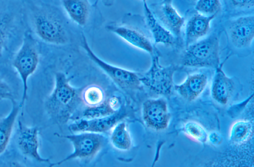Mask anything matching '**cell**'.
Returning a JSON list of instances; mask_svg holds the SVG:
<instances>
[{
	"mask_svg": "<svg viewBox=\"0 0 254 167\" xmlns=\"http://www.w3.org/2000/svg\"><path fill=\"white\" fill-rule=\"evenodd\" d=\"M160 2H161V3H172V0H160Z\"/></svg>",
	"mask_w": 254,
	"mask_h": 167,
	"instance_id": "f546056e",
	"label": "cell"
},
{
	"mask_svg": "<svg viewBox=\"0 0 254 167\" xmlns=\"http://www.w3.org/2000/svg\"><path fill=\"white\" fill-rule=\"evenodd\" d=\"M55 81L53 90L46 100L45 108L50 115L65 121L73 110L77 93L70 84V79L64 73H57Z\"/></svg>",
	"mask_w": 254,
	"mask_h": 167,
	"instance_id": "7a4b0ae2",
	"label": "cell"
},
{
	"mask_svg": "<svg viewBox=\"0 0 254 167\" xmlns=\"http://www.w3.org/2000/svg\"><path fill=\"white\" fill-rule=\"evenodd\" d=\"M29 13L34 32L41 40L55 45L68 43L64 16L59 7L48 3H34L30 4Z\"/></svg>",
	"mask_w": 254,
	"mask_h": 167,
	"instance_id": "6da1fadb",
	"label": "cell"
},
{
	"mask_svg": "<svg viewBox=\"0 0 254 167\" xmlns=\"http://www.w3.org/2000/svg\"><path fill=\"white\" fill-rule=\"evenodd\" d=\"M142 1V2H144V1H147V0H141Z\"/></svg>",
	"mask_w": 254,
	"mask_h": 167,
	"instance_id": "4dcf8cb0",
	"label": "cell"
},
{
	"mask_svg": "<svg viewBox=\"0 0 254 167\" xmlns=\"http://www.w3.org/2000/svg\"><path fill=\"white\" fill-rule=\"evenodd\" d=\"M143 3L145 20L155 44L172 45L176 38L156 18L147 1Z\"/></svg>",
	"mask_w": 254,
	"mask_h": 167,
	"instance_id": "e0dca14e",
	"label": "cell"
},
{
	"mask_svg": "<svg viewBox=\"0 0 254 167\" xmlns=\"http://www.w3.org/2000/svg\"><path fill=\"white\" fill-rule=\"evenodd\" d=\"M151 56L150 67L145 73L140 74L141 83L157 94L169 96L174 89L173 77L178 67L173 64L167 66L161 65L159 61L160 53L156 48Z\"/></svg>",
	"mask_w": 254,
	"mask_h": 167,
	"instance_id": "5b68a950",
	"label": "cell"
},
{
	"mask_svg": "<svg viewBox=\"0 0 254 167\" xmlns=\"http://www.w3.org/2000/svg\"><path fill=\"white\" fill-rule=\"evenodd\" d=\"M151 9L157 20L176 38L181 36L185 19L172 3L160 2L154 4Z\"/></svg>",
	"mask_w": 254,
	"mask_h": 167,
	"instance_id": "4fadbf2b",
	"label": "cell"
},
{
	"mask_svg": "<svg viewBox=\"0 0 254 167\" xmlns=\"http://www.w3.org/2000/svg\"><path fill=\"white\" fill-rule=\"evenodd\" d=\"M62 3L64 10L73 22L80 26L87 24L92 7L94 6L89 0H62Z\"/></svg>",
	"mask_w": 254,
	"mask_h": 167,
	"instance_id": "ac0fdd59",
	"label": "cell"
},
{
	"mask_svg": "<svg viewBox=\"0 0 254 167\" xmlns=\"http://www.w3.org/2000/svg\"><path fill=\"white\" fill-rule=\"evenodd\" d=\"M216 16H206L197 13L189 19L185 28L186 47L201 39L208 34L211 22Z\"/></svg>",
	"mask_w": 254,
	"mask_h": 167,
	"instance_id": "2e32d148",
	"label": "cell"
},
{
	"mask_svg": "<svg viewBox=\"0 0 254 167\" xmlns=\"http://www.w3.org/2000/svg\"><path fill=\"white\" fill-rule=\"evenodd\" d=\"M12 89L8 84L0 78V100H14Z\"/></svg>",
	"mask_w": 254,
	"mask_h": 167,
	"instance_id": "4316f807",
	"label": "cell"
},
{
	"mask_svg": "<svg viewBox=\"0 0 254 167\" xmlns=\"http://www.w3.org/2000/svg\"><path fill=\"white\" fill-rule=\"evenodd\" d=\"M112 129L110 137V141L112 145L120 151L129 150L132 147V142L127 123L121 121Z\"/></svg>",
	"mask_w": 254,
	"mask_h": 167,
	"instance_id": "ffe728a7",
	"label": "cell"
},
{
	"mask_svg": "<svg viewBox=\"0 0 254 167\" xmlns=\"http://www.w3.org/2000/svg\"><path fill=\"white\" fill-rule=\"evenodd\" d=\"M142 118L144 124L153 130L161 131L167 129L171 114L166 100L159 97L145 101L142 107Z\"/></svg>",
	"mask_w": 254,
	"mask_h": 167,
	"instance_id": "ba28073f",
	"label": "cell"
},
{
	"mask_svg": "<svg viewBox=\"0 0 254 167\" xmlns=\"http://www.w3.org/2000/svg\"><path fill=\"white\" fill-rule=\"evenodd\" d=\"M183 131L187 137L201 144L205 143L208 139V136L204 128L194 121H190L186 123Z\"/></svg>",
	"mask_w": 254,
	"mask_h": 167,
	"instance_id": "603a6c76",
	"label": "cell"
},
{
	"mask_svg": "<svg viewBox=\"0 0 254 167\" xmlns=\"http://www.w3.org/2000/svg\"><path fill=\"white\" fill-rule=\"evenodd\" d=\"M121 108L115 113L100 118L85 119L82 118L69 126V129L74 133L89 132L104 133L112 129L125 117L126 114Z\"/></svg>",
	"mask_w": 254,
	"mask_h": 167,
	"instance_id": "30bf717a",
	"label": "cell"
},
{
	"mask_svg": "<svg viewBox=\"0 0 254 167\" xmlns=\"http://www.w3.org/2000/svg\"><path fill=\"white\" fill-rule=\"evenodd\" d=\"M227 32L232 45L239 49L250 47L254 38V16L247 15L231 21Z\"/></svg>",
	"mask_w": 254,
	"mask_h": 167,
	"instance_id": "8fae6325",
	"label": "cell"
},
{
	"mask_svg": "<svg viewBox=\"0 0 254 167\" xmlns=\"http://www.w3.org/2000/svg\"><path fill=\"white\" fill-rule=\"evenodd\" d=\"M61 137L71 143L73 151L62 160L50 166L60 165L75 159L90 161L104 147L107 140L102 133L89 132L77 133Z\"/></svg>",
	"mask_w": 254,
	"mask_h": 167,
	"instance_id": "8992f818",
	"label": "cell"
},
{
	"mask_svg": "<svg viewBox=\"0 0 254 167\" xmlns=\"http://www.w3.org/2000/svg\"><path fill=\"white\" fill-rule=\"evenodd\" d=\"M221 8L220 0H197L194 6L197 13L206 15H217Z\"/></svg>",
	"mask_w": 254,
	"mask_h": 167,
	"instance_id": "d4e9b609",
	"label": "cell"
},
{
	"mask_svg": "<svg viewBox=\"0 0 254 167\" xmlns=\"http://www.w3.org/2000/svg\"><path fill=\"white\" fill-rule=\"evenodd\" d=\"M108 101L103 102L96 106H89L83 112L82 118L94 119L106 116L115 113Z\"/></svg>",
	"mask_w": 254,
	"mask_h": 167,
	"instance_id": "484cf974",
	"label": "cell"
},
{
	"mask_svg": "<svg viewBox=\"0 0 254 167\" xmlns=\"http://www.w3.org/2000/svg\"><path fill=\"white\" fill-rule=\"evenodd\" d=\"M224 63L216 68L211 86L212 98L221 105H226L230 100L234 90V82L223 70Z\"/></svg>",
	"mask_w": 254,
	"mask_h": 167,
	"instance_id": "5bb4252c",
	"label": "cell"
},
{
	"mask_svg": "<svg viewBox=\"0 0 254 167\" xmlns=\"http://www.w3.org/2000/svg\"><path fill=\"white\" fill-rule=\"evenodd\" d=\"M234 7L240 8L250 9L254 6V0H229Z\"/></svg>",
	"mask_w": 254,
	"mask_h": 167,
	"instance_id": "83f0119b",
	"label": "cell"
},
{
	"mask_svg": "<svg viewBox=\"0 0 254 167\" xmlns=\"http://www.w3.org/2000/svg\"><path fill=\"white\" fill-rule=\"evenodd\" d=\"M13 18L7 13H0V56L7 43L12 27Z\"/></svg>",
	"mask_w": 254,
	"mask_h": 167,
	"instance_id": "cb8c5ba5",
	"label": "cell"
},
{
	"mask_svg": "<svg viewBox=\"0 0 254 167\" xmlns=\"http://www.w3.org/2000/svg\"><path fill=\"white\" fill-rule=\"evenodd\" d=\"M100 0H101L104 5L108 7L112 6L114 2V0H96L94 4H93V6L96 7Z\"/></svg>",
	"mask_w": 254,
	"mask_h": 167,
	"instance_id": "f1b7e54d",
	"label": "cell"
},
{
	"mask_svg": "<svg viewBox=\"0 0 254 167\" xmlns=\"http://www.w3.org/2000/svg\"><path fill=\"white\" fill-rule=\"evenodd\" d=\"M39 134L37 127L28 126L20 120L18 121L17 145L21 153L37 162L50 164V160L42 157L39 153Z\"/></svg>",
	"mask_w": 254,
	"mask_h": 167,
	"instance_id": "9c48e42d",
	"label": "cell"
},
{
	"mask_svg": "<svg viewBox=\"0 0 254 167\" xmlns=\"http://www.w3.org/2000/svg\"><path fill=\"white\" fill-rule=\"evenodd\" d=\"M106 28L125 42L149 54L153 53L155 47L148 37L139 29L130 25L120 24H111Z\"/></svg>",
	"mask_w": 254,
	"mask_h": 167,
	"instance_id": "7c38bea8",
	"label": "cell"
},
{
	"mask_svg": "<svg viewBox=\"0 0 254 167\" xmlns=\"http://www.w3.org/2000/svg\"><path fill=\"white\" fill-rule=\"evenodd\" d=\"M219 39L215 34L188 46L181 65L195 68H217L220 64Z\"/></svg>",
	"mask_w": 254,
	"mask_h": 167,
	"instance_id": "3957f363",
	"label": "cell"
},
{
	"mask_svg": "<svg viewBox=\"0 0 254 167\" xmlns=\"http://www.w3.org/2000/svg\"><path fill=\"white\" fill-rule=\"evenodd\" d=\"M82 99L88 106H96L103 103L105 100V93L99 86L92 84L84 89Z\"/></svg>",
	"mask_w": 254,
	"mask_h": 167,
	"instance_id": "7402d4cb",
	"label": "cell"
},
{
	"mask_svg": "<svg viewBox=\"0 0 254 167\" xmlns=\"http://www.w3.org/2000/svg\"><path fill=\"white\" fill-rule=\"evenodd\" d=\"M8 114L0 119V156L6 150L10 140L14 124L21 108L15 99Z\"/></svg>",
	"mask_w": 254,
	"mask_h": 167,
	"instance_id": "d6986e66",
	"label": "cell"
},
{
	"mask_svg": "<svg viewBox=\"0 0 254 167\" xmlns=\"http://www.w3.org/2000/svg\"><path fill=\"white\" fill-rule=\"evenodd\" d=\"M208 83L207 76L202 73L189 75L180 84H174V90L184 99L192 101L204 90Z\"/></svg>",
	"mask_w": 254,
	"mask_h": 167,
	"instance_id": "9a60e30c",
	"label": "cell"
},
{
	"mask_svg": "<svg viewBox=\"0 0 254 167\" xmlns=\"http://www.w3.org/2000/svg\"><path fill=\"white\" fill-rule=\"evenodd\" d=\"M40 56L37 43L32 35L25 32L21 44L14 55L12 62L13 68L18 74L22 84V108L27 98L28 81L37 70Z\"/></svg>",
	"mask_w": 254,
	"mask_h": 167,
	"instance_id": "277c9868",
	"label": "cell"
},
{
	"mask_svg": "<svg viewBox=\"0 0 254 167\" xmlns=\"http://www.w3.org/2000/svg\"><path fill=\"white\" fill-rule=\"evenodd\" d=\"M82 47L91 60L120 88L126 90L140 88L142 84L140 74L111 64L100 58L91 49L84 34L82 35Z\"/></svg>",
	"mask_w": 254,
	"mask_h": 167,
	"instance_id": "52a82bcc",
	"label": "cell"
},
{
	"mask_svg": "<svg viewBox=\"0 0 254 167\" xmlns=\"http://www.w3.org/2000/svg\"><path fill=\"white\" fill-rule=\"evenodd\" d=\"M252 126L249 122L239 120L231 127L230 131V140L236 144H242L250 138Z\"/></svg>",
	"mask_w": 254,
	"mask_h": 167,
	"instance_id": "44dd1931",
	"label": "cell"
},
{
	"mask_svg": "<svg viewBox=\"0 0 254 167\" xmlns=\"http://www.w3.org/2000/svg\"><path fill=\"white\" fill-rule=\"evenodd\" d=\"M190 0L192 1H195V2L197 0Z\"/></svg>",
	"mask_w": 254,
	"mask_h": 167,
	"instance_id": "1f68e13d",
	"label": "cell"
}]
</instances>
